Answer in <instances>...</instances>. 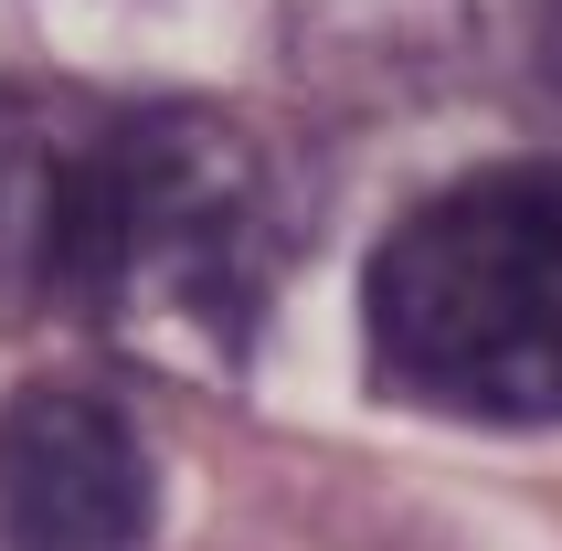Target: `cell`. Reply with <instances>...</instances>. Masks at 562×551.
Returning a JSON list of instances; mask_svg holds the SVG:
<instances>
[{"mask_svg": "<svg viewBox=\"0 0 562 551\" xmlns=\"http://www.w3.org/2000/svg\"><path fill=\"white\" fill-rule=\"evenodd\" d=\"M297 255L277 149L223 106H127L64 149L54 181V286L117 350L191 382H234Z\"/></svg>", "mask_w": 562, "mask_h": 551, "instance_id": "6da1fadb", "label": "cell"}, {"mask_svg": "<svg viewBox=\"0 0 562 551\" xmlns=\"http://www.w3.org/2000/svg\"><path fill=\"white\" fill-rule=\"evenodd\" d=\"M372 382L446 425H562V170L488 159L425 191L361 276Z\"/></svg>", "mask_w": 562, "mask_h": 551, "instance_id": "7a4b0ae2", "label": "cell"}, {"mask_svg": "<svg viewBox=\"0 0 562 551\" xmlns=\"http://www.w3.org/2000/svg\"><path fill=\"white\" fill-rule=\"evenodd\" d=\"M149 520V446L106 393L32 382L0 403V541L11 551H138Z\"/></svg>", "mask_w": 562, "mask_h": 551, "instance_id": "3957f363", "label": "cell"}, {"mask_svg": "<svg viewBox=\"0 0 562 551\" xmlns=\"http://www.w3.org/2000/svg\"><path fill=\"white\" fill-rule=\"evenodd\" d=\"M54 181H64V149H43L0 106V318L32 286H54Z\"/></svg>", "mask_w": 562, "mask_h": 551, "instance_id": "277c9868", "label": "cell"}]
</instances>
